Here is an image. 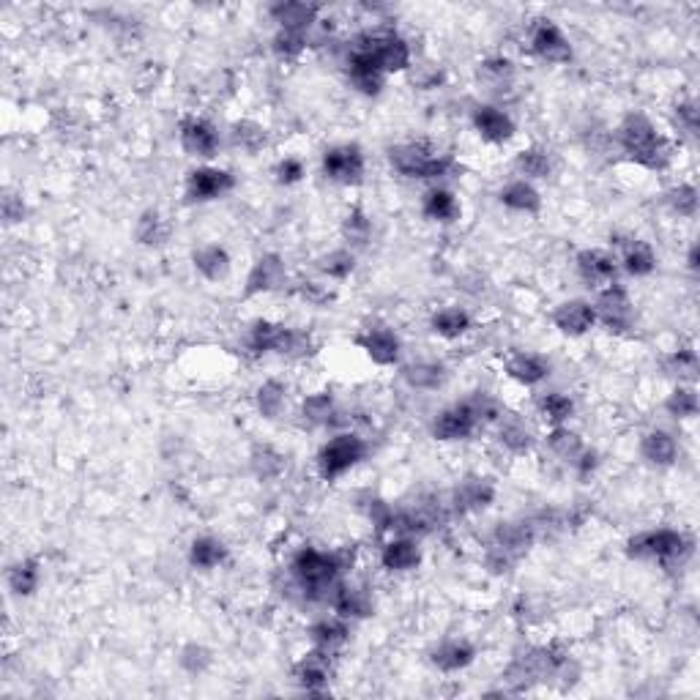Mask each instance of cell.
Wrapping results in <instances>:
<instances>
[{
	"label": "cell",
	"instance_id": "6da1fadb",
	"mask_svg": "<svg viewBox=\"0 0 700 700\" xmlns=\"http://www.w3.org/2000/svg\"><path fill=\"white\" fill-rule=\"evenodd\" d=\"M350 556L348 550H318V547H299L290 558V580L299 588L309 602H323L331 597L334 586L340 583L342 572H348Z\"/></svg>",
	"mask_w": 700,
	"mask_h": 700
},
{
	"label": "cell",
	"instance_id": "7a4b0ae2",
	"mask_svg": "<svg viewBox=\"0 0 700 700\" xmlns=\"http://www.w3.org/2000/svg\"><path fill=\"white\" fill-rule=\"evenodd\" d=\"M616 143L627 154L629 162L646 167V170H665L673 159L668 137H662L654 121L643 113H629L618 124Z\"/></svg>",
	"mask_w": 700,
	"mask_h": 700
},
{
	"label": "cell",
	"instance_id": "3957f363",
	"mask_svg": "<svg viewBox=\"0 0 700 700\" xmlns=\"http://www.w3.org/2000/svg\"><path fill=\"white\" fill-rule=\"evenodd\" d=\"M389 162L402 178H411V181H433L438 186V181L443 178H452L457 173V162H454L449 154H441L438 148H433L424 140H416V143H400L389 148Z\"/></svg>",
	"mask_w": 700,
	"mask_h": 700
},
{
	"label": "cell",
	"instance_id": "277c9868",
	"mask_svg": "<svg viewBox=\"0 0 700 700\" xmlns=\"http://www.w3.org/2000/svg\"><path fill=\"white\" fill-rule=\"evenodd\" d=\"M692 553L690 536L676 528H651L629 536L627 556L635 561H654L662 567H676Z\"/></svg>",
	"mask_w": 700,
	"mask_h": 700
},
{
	"label": "cell",
	"instance_id": "5b68a950",
	"mask_svg": "<svg viewBox=\"0 0 700 700\" xmlns=\"http://www.w3.org/2000/svg\"><path fill=\"white\" fill-rule=\"evenodd\" d=\"M353 50L370 52L372 58L378 61L381 72L389 77V74H400L411 69L413 52L411 44L402 39L400 33L392 31V28H375V31H364L356 36L353 42Z\"/></svg>",
	"mask_w": 700,
	"mask_h": 700
},
{
	"label": "cell",
	"instance_id": "8992f818",
	"mask_svg": "<svg viewBox=\"0 0 700 700\" xmlns=\"http://www.w3.org/2000/svg\"><path fill=\"white\" fill-rule=\"evenodd\" d=\"M367 452H370V446H367V441L361 435L337 433L320 446L318 457H315L320 479H326V482L340 479L348 471H353L367 457Z\"/></svg>",
	"mask_w": 700,
	"mask_h": 700
},
{
	"label": "cell",
	"instance_id": "52a82bcc",
	"mask_svg": "<svg viewBox=\"0 0 700 700\" xmlns=\"http://www.w3.org/2000/svg\"><path fill=\"white\" fill-rule=\"evenodd\" d=\"M249 348L255 353H277V356H307L312 353V337L307 331L290 329L274 320H255L249 329Z\"/></svg>",
	"mask_w": 700,
	"mask_h": 700
},
{
	"label": "cell",
	"instance_id": "ba28073f",
	"mask_svg": "<svg viewBox=\"0 0 700 700\" xmlns=\"http://www.w3.org/2000/svg\"><path fill=\"white\" fill-rule=\"evenodd\" d=\"M320 173L323 178H329L331 184L356 186L364 181V173H367V156L356 143L331 145L320 156Z\"/></svg>",
	"mask_w": 700,
	"mask_h": 700
},
{
	"label": "cell",
	"instance_id": "9c48e42d",
	"mask_svg": "<svg viewBox=\"0 0 700 700\" xmlns=\"http://www.w3.org/2000/svg\"><path fill=\"white\" fill-rule=\"evenodd\" d=\"M597 323H602L610 334H627L635 326V304L627 288H621L618 282L599 288L597 301H594Z\"/></svg>",
	"mask_w": 700,
	"mask_h": 700
},
{
	"label": "cell",
	"instance_id": "30bf717a",
	"mask_svg": "<svg viewBox=\"0 0 700 700\" xmlns=\"http://www.w3.org/2000/svg\"><path fill=\"white\" fill-rule=\"evenodd\" d=\"M236 189V175L225 167L200 165L186 173L184 195L189 203H214Z\"/></svg>",
	"mask_w": 700,
	"mask_h": 700
},
{
	"label": "cell",
	"instance_id": "8fae6325",
	"mask_svg": "<svg viewBox=\"0 0 700 700\" xmlns=\"http://www.w3.org/2000/svg\"><path fill=\"white\" fill-rule=\"evenodd\" d=\"M482 427V419L479 413L474 411V405L468 400L454 402L449 408H443L438 416L433 419V438L435 441L443 443H454V441H468L471 435Z\"/></svg>",
	"mask_w": 700,
	"mask_h": 700
},
{
	"label": "cell",
	"instance_id": "7c38bea8",
	"mask_svg": "<svg viewBox=\"0 0 700 700\" xmlns=\"http://www.w3.org/2000/svg\"><path fill=\"white\" fill-rule=\"evenodd\" d=\"M528 47L534 52L539 61L553 63V66H564L572 61V42L567 39V33L558 28L553 20H536L528 33Z\"/></svg>",
	"mask_w": 700,
	"mask_h": 700
},
{
	"label": "cell",
	"instance_id": "4fadbf2b",
	"mask_svg": "<svg viewBox=\"0 0 700 700\" xmlns=\"http://www.w3.org/2000/svg\"><path fill=\"white\" fill-rule=\"evenodd\" d=\"M178 140H181V148L186 154L195 156V159H214L219 154V145H222L217 126L200 115H186L178 124Z\"/></svg>",
	"mask_w": 700,
	"mask_h": 700
},
{
	"label": "cell",
	"instance_id": "5bb4252c",
	"mask_svg": "<svg viewBox=\"0 0 700 700\" xmlns=\"http://www.w3.org/2000/svg\"><path fill=\"white\" fill-rule=\"evenodd\" d=\"M356 345H359V350H364V356H367L372 364H378V367H394V364H400L402 359L400 334L386 329V326H370V329H364L359 337H356Z\"/></svg>",
	"mask_w": 700,
	"mask_h": 700
},
{
	"label": "cell",
	"instance_id": "9a60e30c",
	"mask_svg": "<svg viewBox=\"0 0 700 700\" xmlns=\"http://www.w3.org/2000/svg\"><path fill=\"white\" fill-rule=\"evenodd\" d=\"M293 679H296V684H299L304 692H309V695H320V692L329 690L331 679H334L331 651L315 646L309 654H304V657L296 662V668H293Z\"/></svg>",
	"mask_w": 700,
	"mask_h": 700
},
{
	"label": "cell",
	"instance_id": "2e32d148",
	"mask_svg": "<svg viewBox=\"0 0 700 700\" xmlns=\"http://www.w3.org/2000/svg\"><path fill=\"white\" fill-rule=\"evenodd\" d=\"M471 124H474L479 140H484L487 145H506L517 132L512 115L495 104H476L474 113H471Z\"/></svg>",
	"mask_w": 700,
	"mask_h": 700
},
{
	"label": "cell",
	"instance_id": "e0dca14e",
	"mask_svg": "<svg viewBox=\"0 0 700 700\" xmlns=\"http://www.w3.org/2000/svg\"><path fill=\"white\" fill-rule=\"evenodd\" d=\"M575 266H577V274H580V279L586 282L588 288H597V290L605 288V285H613L618 277V271H621L616 252H608V249H597V247L577 252Z\"/></svg>",
	"mask_w": 700,
	"mask_h": 700
},
{
	"label": "cell",
	"instance_id": "ac0fdd59",
	"mask_svg": "<svg viewBox=\"0 0 700 700\" xmlns=\"http://www.w3.org/2000/svg\"><path fill=\"white\" fill-rule=\"evenodd\" d=\"M285 279H288V268H285V260L279 258L277 252L260 255L249 268L244 299H252V296H260V293H274V290L285 285Z\"/></svg>",
	"mask_w": 700,
	"mask_h": 700
},
{
	"label": "cell",
	"instance_id": "d6986e66",
	"mask_svg": "<svg viewBox=\"0 0 700 700\" xmlns=\"http://www.w3.org/2000/svg\"><path fill=\"white\" fill-rule=\"evenodd\" d=\"M495 501V484L484 476H465L463 482L457 484L449 495V506L460 515H471V512H484L487 506H493Z\"/></svg>",
	"mask_w": 700,
	"mask_h": 700
},
{
	"label": "cell",
	"instance_id": "ffe728a7",
	"mask_svg": "<svg viewBox=\"0 0 700 700\" xmlns=\"http://www.w3.org/2000/svg\"><path fill=\"white\" fill-rule=\"evenodd\" d=\"M553 326H556L564 337H583L588 331L597 326V312H594V304L586 299H569L564 304H558L553 309Z\"/></svg>",
	"mask_w": 700,
	"mask_h": 700
},
{
	"label": "cell",
	"instance_id": "44dd1931",
	"mask_svg": "<svg viewBox=\"0 0 700 700\" xmlns=\"http://www.w3.org/2000/svg\"><path fill=\"white\" fill-rule=\"evenodd\" d=\"M536 536H539V528H536L534 517H528V520H504V523L495 525L493 547H501L504 553H509V556H515L520 561L531 550Z\"/></svg>",
	"mask_w": 700,
	"mask_h": 700
},
{
	"label": "cell",
	"instance_id": "7402d4cb",
	"mask_svg": "<svg viewBox=\"0 0 700 700\" xmlns=\"http://www.w3.org/2000/svg\"><path fill=\"white\" fill-rule=\"evenodd\" d=\"M610 241H613V247L618 249V266H621V271H627L629 277H649V274H654V268H657V255H654V249H651V244H646V241H640V238H632L627 236L624 241L618 236H610Z\"/></svg>",
	"mask_w": 700,
	"mask_h": 700
},
{
	"label": "cell",
	"instance_id": "603a6c76",
	"mask_svg": "<svg viewBox=\"0 0 700 700\" xmlns=\"http://www.w3.org/2000/svg\"><path fill=\"white\" fill-rule=\"evenodd\" d=\"M271 20L277 22L279 31H293L309 36V31L318 25L320 6L318 3H304V0H282V3H274L271 9Z\"/></svg>",
	"mask_w": 700,
	"mask_h": 700
},
{
	"label": "cell",
	"instance_id": "cb8c5ba5",
	"mask_svg": "<svg viewBox=\"0 0 700 700\" xmlns=\"http://www.w3.org/2000/svg\"><path fill=\"white\" fill-rule=\"evenodd\" d=\"M348 83L361 93V96H378L386 85V74L381 72L378 61L372 58L370 52L350 50L348 58Z\"/></svg>",
	"mask_w": 700,
	"mask_h": 700
},
{
	"label": "cell",
	"instance_id": "d4e9b609",
	"mask_svg": "<svg viewBox=\"0 0 700 700\" xmlns=\"http://www.w3.org/2000/svg\"><path fill=\"white\" fill-rule=\"evenodd\" d=\"M329 602H331V610H334L337 616L348 618V621L372 616V610H375L370 591H367L364 586H353V583H345V580H340V583L334 586Z\"/></svg>",
	"mask_w": 700,
	"mask_h": 700
},
{
	"label": "cell",
	"instance_id": "484cf974",
	"mask_svg": "<svg viewBox=\"0 0 700 700\" xmlns=\"http://www.w3.org/2000/svg\"><path fill=\"white\" fill-rule=\"evenodd\" d=\"M506 375L520 386H539L550 378V361L539 353H528V350H515L509 353V359L504 361Z\"/></svg>",
	"mask_w": 700,
	"mask_h": 700
},
{
	"label": "cell",
	"instance_id": "4316f807",
	"mask_svg": "<svg viewBox=\"0 0 700 700\" xmlns=\"http://www.w3.org/2000/svg\"><path fill=\"white\" fill-rule=\"evenodd\" d=\"M422 564V547L413 536H392L381 547V567L386 572H411Z\"/></svg>",
	"mask_w": 700,
	"mask_h": 700
},
{
	"label": "cell",
	"instance_id": "83f0119b",
	"mask_svg": "<svg viewBox=\"0 0 700 700\" xmlns=\"http://www.w3.org/2000/svg\"><path fill=\"white\" fill-rule=\"evenodd\" d=\"M498 203L509 208L512 214H525V217H536L542 211V195L531 181L523 178H512L509 184L498 189Z\"/></svg>",
	"mask_w": 700,
	"mask_h": 700
},
{
	"label": "cell",
	"instance_id": "f1b7e54d",
	"mask_svg": "<svg viewBox=\"0 0 700 700\" xmlns=\"http://www.w3.org/2000/svg\"><path fill=\"white\" fill-rule=\"evenodd\" d=\"M495 438H498L504 452L517 454V457L531 452L536 443L531 424L525 422L523 416H517V413H504V416L498 419V433H495Z\"/></svg>",
	"mask_w": 700,
	"mask_h": 700
},
{
	"label": "cell",
	"instance_id": "f546056e",
	"mask_svg": "<svg viewBox=\"0 0 700 700\" xmlns=\"http://www.w3.org/2000/svg\"><path fill=\"white\" fill-rule=\"evenodd\" d=\"M476 659V649L471 640L465 638H446L430 651V662L441 673H460Z\"/></svg>",
	"mask_w": 700,
	"mask_h": 700
},
{
	"label": "cell",
	"instance_id": "4dcf8cb0",
	"mask_svg": "<svg viewBox=\"0 0 700 700\" xmlns=\"http://www.w3.org/2000/svg\"><path fill=\"white\" fill-rule=\"evenodd\" d=\"M422 214L424 219H430L435 225H454L457 219L463 217V206H460V200H457L452 189L433 186L422 197Z\"/></svg>",
	"mask_w": 700,
	"mask_h": 700
},
{
	"label": "cell",
	"instance_id": "1f68e13d",
	"mask_svg": "<svg viewBox=\"0 0 700 700\" xmlns=\"http://www.w3.org/2000/svg\"><path fill=\"white\" fill-rule=\"evenodd\" d=\"M471 329H474V318L460 304L435 309L433 318H430V331H433L435 337H441V340H460Z\"/></svg>",
	"mask_w": 700,
	"mask_h": 700
},
{
	"label": "cell",
	"instance_id": "d6a6232c",
	"mask_svg": "<svg viewBox=\"0 0 700 700\" xmlns=\"http://www.w3.org/2000/svg\"><path fill=\"white\" fill-rule=\"evenodd\" d=\"M192 266L208 282H222V279L230 277L233 260H230V252L222 244H203V247H197L192 252Z\"/></svg>",
	"mask_w": 700,
	"mask_h": 700
},
{
	"label": "cell",
	"instance_id": "836d02e7",
	"mask_svg": "<svg viewBox=\"0 0 700 700\" xmlns=\"http://www.w3.org/2000/svg\"><path fill=\"white\" fill-rule=\"evenodd\" d=\"M640 457L654 468H670L679 460V443L668 430H649L640 438Z\"/></svg>",
	"mask_w": 700,
	"mask_h": 700
},
{
	"label": "cell",
	"instance_id": "e575fe53",
	"mask_svg": "<svg viewBox=\"0 0 700 700\" xmlns=\"http://www.w3.org/2000/svg\"><path fill=\"white\" fill-rule=\"evenodd\" d=\"M512 170H515L517 178L523 181H545L553 173V156L547 148H539V145H531V148H523L517 151L515 159H512Z\"/></svg>",
	"mask_w": 700,
	"mask_h": 700
},
{
	"label": "cell",
	"instance_id": "d590c367",
	"mask_svg": "<svg viewBox=\"0 0 700 700\" xmlns=\"http://www.w3.org/2000/svg\"><path fill=\"white\" fill-rule=\"evenodd\" d=\"M309 638H312V643H315L318 649H342L350 638V621L348 618L337 616V613H334V616L318 618V621L309 627Z\"/></svg>",
	"mask_w": 700,
	"mask_h": 700
},
{
	"label": "cell",
	"instance_id": "8d00e7d4",
	"mask_svg": "<svg viewBox=\"0 0 700 700\" xmlns=\"http://www.w3.org/2000/svg\"><path fill=\"white\" fill-rule=\"evenodd\" d=\"M9 591L14 597H33L42 583V561L39 558H20L17 564H11L6 575Z\"/></svg>",
	"mask_w": 700,
	"mask_h": 700
},
{
	"label": "cell",
	"instance_id": "74e56055",
	"mask_svg": "<svg viewBox=\"0 0 700 700\" xmlns=\"http://www.w3.org/2000/svg\"><path fill=\"white\" fill-rule=\"evenodd\" d=\"M299 416L307 427H329V424L337 422L334 416H340V411H337V397L331 392L307 394V397L301 400Z\"/></svg>",
	"mask_w": 700,
	"mask_h": 700
},
{
	"label": "cell",
	"instance_id": "f35d334b",
	"mask_svg": "<svg viewBox=\"0 0 700 700\" xmlns=\"http://www.w3.org/2000/svg\"><path fill=\"white\" fill-rule=\"evenodd\" d=\"M402 381L416 392H435L446 381V367L441 361H413L408 367H402Z\"/></svg>",
	"mask_w": 700,
	"mask_h": 700
},
{
	"label": "cell",
	"instance_id": "ab89813d",
	"mask_svg": "<svg viewBox=\"0 0 700 700\" xmlns=\"http://www.w3.org/2000/svg\"><path fill=\"white\" fill-rule=\"evenodd\" d=\"M170 233H173V227H170L165 214L156 211V208L143 211L140 219H137V225H134V236H137V241L143 247H165L167 241H170Z\"/></svg>",
	"mask_w": 700,
	"mask_h": 700
},
{
	"label": "cell",
	"instance_id": "60d3db41",
	"mask_svg": "<svg viewBox=\"0 0 700 700\" xmlns=\"http://www.w3.org/2000/svg\"><path fill=\"white\" fill-rule=\"evenodd\" d=\"M536 413L547 427H561L575 416V400L564 392H545L536 397Z\"/></svg>",
	"mask_w": 700,
	"mask_h": 700
},
{
	"label": "cell",
	"instance_id": "b9f144b4",
	"mask_svg": "<svg viewBox=\"0 0 700 700\" xmlns=\"http://www.w3.org/2000/svg\"><path fill=\"white\" fill-rule=\"evenodd\" d=\"M285 405H288V383L279 381V378H268L260 383L258 392H255V408L263 419H268V422L279 419Z\"/></svg>",
	"mask_w": 700,
	"mask_h": 700
},
{
	"label": "cell",
	"instance_id": "7bdbcfd3",
	"mask_svg": "<svg viewBox=\"0 0 700 700\" xmlns=\"http://www.w3.org/2000/svg\"><path fill=\"white\" fill-rule=\"evenodd\" d=\"M227 561V545L217 536H197L189 545V564L195 569H217Z\"/></svg>",
	"mask_w": 700,
	"mask_h": 700
},
{
	"label": "cell",
	"instance_id": "ee69618b",
	"mask_svg": "<svg viewBox=\"0 0 700 700\" xmlns=\"http://www.w3.org/2000/svg\"><path fill=\"white\" fill-rule=\"evenodd\" d=\"M545 446L550 449L553 457L564 460V463H575L577 454L586 449L583 438H580L575 430H569L567 424H561V427H550V433L545 435Z\"/></svg>",
	"mask_w": 700,
	"mask_h": 700
},
{
	"label": "cell",
	"instance_id": "f6af8a7d",
	"mask_svg": "<svg viewBox=\"0 0 700 700\" xmlns=\"http://www.w3.org/2000/svg\"><path fill=\"white\" fill-rule=\"evenodd\" d=\"M479 77L484 80V85H490L493 91H504V88H512L515 83V63L504 58V55H493V58H484L479 63Z\"/></svg>",
	"mask_w": 700,
	"mask_h": 700
},
{
	"label": "cell",
	"instance_id": "bcb514c9",
	"mask_svg": "<svg viewBox=\"0 0 700 700\" xmlns=\"http://www.w3.org/2000/svg\"><path fill=\"white\" fill-rule=\"evenodd\" d=\"M249 468H252V474L258 476V479L268 482V479H277V476L285 471V457H282L274 446L260 443V446H255L252 454H249Z\"/></svg>",
	"mask_w": 700,
	"mask_h": 700
},
{
	"label": "cell",
	"instance_id": "7dc6e473",
	"mask_svg": "<svg viewBox=\"0 0 700 700\" xmlns=\"http://www.w3.org/2000/svg\"><path fill=\"white\" fill-rule=\"evenodd\" d=\"M230 140H233V145L236 148H241V151H247V154H258V151H263L268 143V132L266 126H260L258 121H236V124L230 126Z\"/></svg>",
	"mask_w": 700,
	"mask_h": 700
},
{
	"label": "cell",
	"instance_id": "c3c4849f",
	"mask_svg": "<svg viewBox=\"0 0 700 700\" xmlns=\"http://www.w3.org/2000/svg\"><path fill=\"white\" fill-rule=\"evenodd\" d=\"M662 367H665V375L676 378L679 383H695V378H698V353L692 348L673 350L670 356H665Z\"/></svg>",
	"mask_w": 700,
	"mask_h": 700
},
{
	"label": "cell",
	"instance_id": "681fc988",
	"mask_svg": "<svg viewBox=\"0 0 700 700\" xmlns=\"http://www.w3.org/2000/svg\"><path fill=\"white\" fill-rule=\"evenodd\" d=\"M318 268L323 277L342 282V279H348L350 274L356 271V252L348 247L331 249V252H326V255L318 260Z\"/></svg>",
	"mask_w": 700,
	"mask_h": 700
},
{
	"label": "cell",
	"instance_id": "f907efd6",
	"mask_svg": "<svg viewBox=\"0 0 700 700\" xmlns=\"http://www.w3.org/2000/svg\"><path fill=\"white\" fill-rule=\"evenodd\" d=\"M665 411H668L673 419H679V422L695 419V416H698V392H695V386L679 383V386L668 394Z\"/></svg>",
	"mask_w": 700,
	"mask_h": 700
},
{
	"label": "cell",
	"instance_id": "816d5d0a",
	"mask_svg": "<svg viewBox=\"0 0 700 700\" xmlns=\"http://www.w3.org/2000/svg\"><path fill=\"white\" fill-rule=\"evenodd\" d=\"M342 238L350 247H367L372 238V222L361 208H350L342 219Z\"/></svg>",
	"mask_w": 700,
	"mask_h": 700
},
{
	"label": "cell",
	"instance_id": "f5cc1de1",
	"mask_svg": "<svg viewBox=\"0 0 700 700\" xmlns=\"http://www.w3.org/2000/svg\"><path fill=\"white\" fill-rule=\"evenodd\" d=\"M309 44V36L304 33H293V31H277L274 39H271V52L277 55L279 61H296L304 55Z\"/></svg>",
	"mask_w": 700,
	"mask_h": 700
},
{
	"label": "cell",
	"instance_id": "db71d44e",
	"mask_svg": "<svg viewBox=\"0 0 700 700\" xmlns=\"http://www.w3.org/2000/svg\"><path fill=\"white\" fill-rule=\"evenodd\" d=\"M665 203H668L673 214L692 219L698 214V189L692 184L673 186V189H668V195H665Z\"/></svg>",
	"mask_w": 700,
	"mask_h": 700
},
{
	"label": "cell",
	"instance_id": "11a10c76",
	"mask_svg": "<svg viewBox=\"0 0 700 700\" xmlns=\"http://www.w3.org/2000/svg\"><path fill=\"white\" fill-rule=\"evenodd\" d=\"M178 662H181V668H184L186 673L200 676V673H206V670L211 668L214 657H211V651H208L203 643H189V646H184V651H181Z\"/></svg>",
	"mask_w": 700,
	"mask_h": 700
},
{
	"label": "cell",
	"instance_id": "9f6ffc18",
	"mask_svg": "<svg viewBox=\"0 0 700 700\" xmlns=\"http://www.w3.org/2000/svg\"><path fill=\"white\" fill-rule=\"evenodd\" d=\"M304 175H307V167H304L299 156H282L277 165H274V178L282 186L299 184Z\"/></svg>",
	"mask_w": 700,
	"mask_h": 700
},
{
	"label": "cell",
	"instance_id": "6f0895ef",
	"mask_svg": "<svg viewBox=\"0 0 700 700\" xmlns=\"http://www.w3.org/2000/svg\"><path fill=\"white\" fill-rule=\"evenodd\" d=\"M0 206H3V219H6V225H20V222H25V217H28V206H25V200H22L20 192H14V189H3V200H0Z\"/></svg>",
	"mask_w": 700,
	"mask_h": 700
},
{
	"label": "cell",
	"instance_id": "680465c9",
	"mask_svg": "<svg viewBox=\"0 0 700 700\" xmlns=\"http://www.w3.org/2000/svg\"><path fill=\"white\" fill-rule=\"evenodd\" d=\"M673 115H676V124H679L681 132H687L690 137H698V104H695V99L676 104Z\"/></svg>",
	"mask_w": 700,
	"mask_h": 700
},
{
	"label": "cell",
	"instance_id": "91938a15",
	"mask_svg": "<svg viewBox=\"0 0 700 700\" xmlns=\"http://www.w3.org/2000/svg\"><path fill=\"white\" fill-rule=\"evenodd\" d=\"M572 468H575L577 474L586 476V479H588V476L594 474V471H597V468H599V454L594 452V449H588V446H586L583 452L577 454V460H575V463H572Z\"/></svg>",
	"mask_w": 700,
	"mask_h": 700
},
{
	"label": "cell",
	"instance_id": "94428289",
	"mask_svg": "<svg viewBox=\"0 0 700 700\" xmlns=\"http://www.w3.org/2000/svg\"><path fill=\"white\" fill-rule=\"evenodd\" d=\"M299 293H301V299L312 301V304H323V301L329 299L326 288H320L318 282H301Z\"/></svg>",
	"mask_w": 700,
	"mask_h": 700
},
{
	"label": "cell",
	"instance_id": "6125c7cd",
	"mask_svg": "<svg viewBox=\"0 0 700 700\" xmlns=\"http://www.w3.org/2000/svg\"><path fill=\"white\" fill-rule=\"evenodd\" d=\"M687 266H690V271H698V244H692L690 247V255H687Z\"/></svg>",
	"mask_w": 700,
	"mask_h": 700
}]
</instances>
